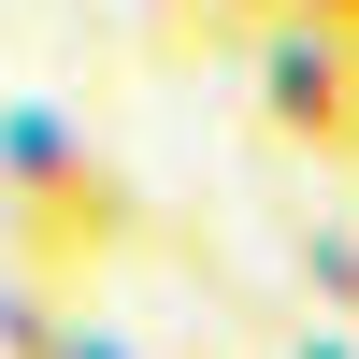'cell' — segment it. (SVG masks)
<instances>
[{"label":"cell","mask_w":359,"mask_h":359,"mask_svg":"<svg viewBox=\"0 0 359 359\" xmlns=\"http://www.w3.org/2000/svg\"><path fill=\"white\" fill-rule=\"evenodd\" d=\"M316 359H359V345H316Z\"/></svg>","instance_id":"3957f363"},{"label":"cell","mask_w":359,"mask_h":359,"mask_svg":"<svg viewBox=\"0 0 359 359\" xmlns=\"http://www.w3.org/2000/svg\"><path fill=\"white\" fill-rule=\"evenodd\" d=\"M273 115H287L302 144H359V29H345V15H302V29L273 43Z\"/></svg>","instance_id":"6da1fadb"},{"label":"cell","mask_w":359,"mask_h":359,"mask_svg":"<svg viewBox=\"0 0 359 359\" xmlns=\"http://www.w3.org/2000/svg\"><path fill=\"white\" fill-rule=\"evenodd\" d=\"M316 15H345V29H359V0H316Z\"/></svg>","instance_id":"7a4b0ae2"}]
</instances>
